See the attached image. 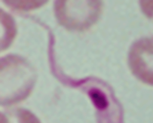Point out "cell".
I'll return each instance as SVG.
<instances>
[{
    "mask_svg": "<svg viewBox=\"0 0 153 123\" xmlns=\"http://www.w3.org/2000/svg\"><path fill=\"white\" fill-rule=\"evenodd\" d=\"M128 61L137 78L153 85V38H145L136 42L130 50Z\"/></svg>",
    "mask_w": 153,
    "mask_h": 123,
    "instance_id": "1",
    "label": "cell"
},
{
    "mask_svg": "<svg viewBox=\"0 0 153 123\" xmlns=\"http://www.w3.org/2000/svg\"><path fill=\"white\" fill-rule=\"evenodd\" d=\"M91 97L93 102L98 107L104 108L106 106L107 103L106 99L102 94H100L99 92L96 91H92L91 93Z\"/></svg>",
    "mask_w": 153,
    "mask_h": 123,
    "instance_id": "2",
    "label": "cell"
},
{
    "mask_svg": "<svg viewBox=\"0 0 153 123\" xmlns=\"http://www.w3.org/2000/svg\"><path fill=\"white\" fill-rule=\"evenodd\" d=\"M140 5L145 14L148 17L153 18V1H142Z\"/></svg>",
    "mask_w": 153,
    "mask_h": 123,
    "instance_id": "3",
    "label": "cell"
},
{
    "mask_svg": "<svg viewBox=\"0 0 153 123\" xmlns=\"http://www.w3.org/2000/svg\"><path fill=\"white\" fill-rule=\"evenodd\" d=\"M20 123H39L38 121L29 114L22 116Z\"/></svg>",
    "mask_w": 153,
    "mask_h": 123,
    "instance_id": "4",
    "label": "cell"
}]
</instances>
